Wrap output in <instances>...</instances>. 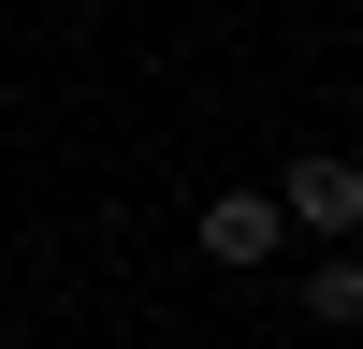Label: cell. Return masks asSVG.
Returning <instances> with one entry per match:
<instances>
[{"label":"cell","mask_w":363,"mask_h":349,"mask_svg":"<svg viewBox=\"0 0 363 349\" xmlns=\"http://www.w3.org/2000/svg\"><path fill=\"white\" fill-rule=\"evenodd\" d=\"M277 248H291L277 189H218V204H203V262H233V277H247V262H277Z\"/></svg>","instance_id":"7a4b0ae2"},{"label":"cell","mask_w":363,"mask_h":349,"mask_svg":"<svg viewBox=\"0 0 363 349\" xmlns=\"http://www.w3.org/2000/svg\"><path fill=\"white\" fill-rule=\"evenodd\" d=\"M306 320H320V335H349V320H363V262H349V248L306 262Z\"/></svg>","instance_id":"3957f363"},{"label":"cell","mask_w":363,"mask_h":349,"mask_svg":"<svg viewBox=\"0 0 363 349\" xmlns=\"http://www.w3.org/2000/svg\"><path fill=\"white\" fill-rule=\"evenodd\" d=\"M277 218H291V233H320V248H349V233H363V160L306 145V160L277 174Z\"/></svg>","instance_id":"6da1fadb"}]
</instances>
